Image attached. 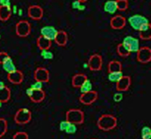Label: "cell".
<instances>
[{"label": "cell", "mask_w": 151, "mask_h": 139, "mask_svg": "<svg viewBox=\"0 0 151 139\" xmlns=\"http://www.w3.org/2000/svg\"><path fill=\"white\" fill-rule=\"evenodd\" d=\"M97 126L104 132L113 130L117 126V118L110 114H104L97 120Z\"/></svg>", "instance_id": "6da1fadb"}, {"label": "cell", "mask_w": 151, "mask_h": 139, "mask_svg": "<svg viewBox=\"0 0 151 139\" xmlns=\"http://www.w3.org/2000/svg\"><path fill=\"white\" fill-rule=\"evenodd\" d=\"M66 120L75 125H81L85 121L84 112L80 109H70L66 113Z\"/></svg>", "instance_id": "7a4b0ae2"}, {"label": "cell", "mask_w": 151, "mask_h": 139, "mask_svg": "<svg viewBox=\"0 0 151 139\" xmlns=\"http://www.w3.org/2000/svg\"><path fill=\"white\" fill-rule=\"evenodd\" d=\"M32 120V113L27 108H21L16 112L14 117V122L20 125L29 123Z\"/></svg>", "instance_id": "3957f363"}, {"label": "cell", "mask_w": 151, "mask_h": 139, "mask_svg": "<svg viewBox=\"0 0 151 139\" xmlns=\"http://www.w3.org/2000/svg\"><path fill=\"white\" fill-rule=\"evenodd\" d=\"M128 22L130 24L131 27L136 31H139L144 25L150 23L149 20L144 16L141 14H134L128 19Z\"/></svg>", "instance_id": "277c9868"}, {"label": "cell", "mask_w": 151, "mask_h": 139, "mask_svg": "<svg viewBox=\"0 0 151 139\" xmlns=\"http://www.w3.org/2000/svg\"><path fill=\"white\" fill-rule=\"evenodd\" d=\"M16 34L21 38H25L31 33V24L26 20H21L16 24Z\"/></svg>", "instance_id": "5b68a950"}, {"label": "cell", "mask_w": 151, "mask_h": 139, "mask_svg": "<svg viewBox=\"0 0 151 139\" xmlns=\"http://www.w3.org/2000/svg\"><path fill=\"white\" fill-rule=\"evenodd\" d=\"M122 43L125 45V48L130 52V53H132V52H136L137 53L138 52V50L140 49V48H141L140 47L139 40L132 36H125L123 39V41H122Z\"/></svg>", "instance_id": "8992f818"}, {"label": "cell", "mask_w": 151, "mask_h": 139, "mask_svg": "<svg viewBox=\"0 0 151 139\" xmlns=\"http://www.w3.org/2000/svg\"><path fill=\"white\" fill-rule=\"evenodd\" d=\"M26 92L31 102L36 104L42 102L46 96L45 92L42 89H33L29 88L27 89Z\"/></svg>", "instance_id": "52a82bcc"}, {"label": "cell", "mask_w": 151, "mask_h": 139, "mask_svg": "<svg viewBox=\"0 0 151 139\" xmlns=\"http://www.w3.org/2000/svg\"><path fill=\"white\" fill-rule=\"evenodd\" d=\"M88 67L91 71H99L102 69L103 59L98 54H94L91 55L88 61Z\"/></svg>", "instance_id": "ba28073f"}, {"label": "cell", "mask_w": 151, "mask_h": 139, "mask_svg": "<svg viewBox=\"0 0 151 139\" xmlns=\"http://www.w3.org/2000/svg\"><path fill=\"white\" fill-rule=\"evenodd\" d=\"M98 98V91L91 90L90 91H88L86 93H82L79 96V102L85 105L92 104L93 103L96 102Z\"/></svg>", "instance_id": "9c48e42d"}, {"label": "cell", "mask_w": 151, "mask_h": 139, "mask_svg": "<svg viewBox=\"0 0 151 139\" xmlns=\"http://www.w3.org/2000/svg\"><path fill=\"white\" fill-rule=\"evenodd\" d=\"M137 60L141 64L150 63L151 61V48L147 46L141 47L137 52Z\"/></svg>", "instance_id": "30bf717a"}, {"label": "cell", "mask_w": 151, "mask_h": 139, "mask_svg": "<svg viewBox=\"0 0 151 139\" xmlns=\"http://www.w3.org/2000/svg\"><path fill=\"white\" fill-rule=\"evenodd\" d=\"M33 77L37 82H41L42 83H48L50 80V73L45 67H37L34 71Z\"/></svg>", "instance_id": "8fae6325"}, {"label": "cell", "mask_w": 151, "mask_h": 139, "mask_svg": "<svg viewBox=\"0 0 151 139\" xmlns=\"http://www.w3.org/2000/svg\"><path fill=\"white\" fill-rule=\"evenodd\" d=\"M27 14L29 17L34 21H39L43 17L44 11L40 5H30L27 9Z\"/></svg>", "instance_id": "7c38bea8"}, {"label": "cell", "mask_w": 151, "mask_h": 139, "mask_svg": "<svg viewBox=\"0 0 151 139\" xmlns=\"http://www.w3.org/2000/svg\"><path fill=\"white\" fill-rule=\"evenodd\" d=\"M126 19L125 17L120 14L113 16L110 21V25L113 30H122L126 25Z\"/></svg>", "instance_id": "4fadbf2b"}, {"label": "cell", "mask_w": 151, "mask_h": 139, "mask_svg": "<svg viewBox=\"0 0 151 139\" xmlns=\"http://www.w3.org/2000/svg\"><path fill=\"white\" fill-rule=\"evenodd\" d=\"M132 85V79L129 76H123L116 83V89L117 91H127Z\"/></svg>", "instance_id": "5bb4252c"}, {"label": "cell", "mask_w": 151, "mask_h": 139, "mask_svg": "<svg viewBox=\"0 0 151 139\" xmlns=\"http://www.w3.org/2000/svg\"><path fill=\"white\" fill-rule=\"evenodd\" d=\"M24 73L21 71H18V70L9 73L7 75L8 80L14 85L21 84L23 83V81H24Z\"/></svg>", "instance_id": "9a60e30c"}, {"label": "cell", "mask_w": 151, "mask_h": 139, "mask_svg": "<svg viewBox=\"0 0 151 139\" xmlns=\"http://www.w3.org/2000/svg\"><path fill=\"white\" fill-rule=\"evenodd\" d=\"M58 30L52 26H45L43 27L40 30V33L41 36H44V37L47 38L51 41L55 40V36H56L57 33H58Z\"/></svg>", "instance_id": "2e32d148"}, {"label": "cell", "mask_w": 151, "mask_h": 139, "mask_svg": "<svg viewBox=\"0 0 151 139\" xmlns=\"http://www.w3.org/2000/svg\"><path fill=\"white\" fill-rule=\"evenodd\" d=\"M55 42L60 47H64L67 45L68 42V34L66 31L59 30L58 31L56 36H55Z\"/></svg>", "instance_id": "e0dca14e"}, {"label": "cell", "mask_w": 151, "mask_h": 139, "mask_svg": "<svg viewBox=\"0 0 151 139\" xmlns=\"http://www.w3.org/2000/svg\"><path fill=\"white\" fill-rule=\"evenodd\" d=\"M88 79L87 76L84 73H76L72 77V86L76 89H79L82 85Z\"/></svg>", "instance_id": "ac0fdd59"}, {"label": "cell", "mask_w": 151, "mask_h": 139, "mask_svg": "<svg viewBox=\"0 0 151 139\" xmlns=\"http://www.w3.org/2000/svg\"><path fill=\"white\" fill-rule=\"evenodd\" d=\"M36 45H37L38 48L40 49V51L49 50L52 47V41L40 35L36 40Z\"/></svg>", "instance_id": "d6986e66"}, {"label": "cell", "mask_w": 151, "mask_h": 139, "mask_svg": "<svg viewBox=\"0 0 151 139\" xmlns=\"http://www.w3.org/2000/svg\"><path fill=\"white\" fill-rule=\"evenodd\" d=\"M138 32H139V37L141 40H145V41L151 40V24L150 23H148V24L144 25Z\"/></svg>", "instance_id": "ffe728a7"}, {"label": "cell", "mask_w": 151, "mask_h": 139, "mask_svg": "<svg viewBox=\"0 0 151 139\" xmlns=\"http://www.w3.org/2000/svg\"><path fill=\"white\" fill-rule=\"evenodd\" d=\"M11 98V89L8 86H5L0 87V102L7 103Z\"/></svg>", "instance_id": "44dd1931"}, {"label": "cell", "mask_w": 151, "mask_h": 139, "mask_svg": "<svg viewBox=\"0 0 151 139\" xmlns=\"http://www.w3.org/2000/svg\"><path fill=\"white\" fill-rule=\"evenodd\" d=\"M12 14V9L9 6L0 5V21H7Z\"/></svg>", "instance_id": "7402d4cb"}, {"label": "cell", "mask_w": 151, "mask_h": 139, "mask_svg": "<svg viewBox=\"0 0 151 139\" xmlns=\"http://www.w3.org/2000/svg\"><path fill=\"white\" fill-rule=\"evenodd\" d=\"M104 10L105 12H107L110 14H115L117 9L116 1V0H108L104 5Z\"/></svg>", "instance_id": "603a6c76"}, {"label": "cell", "mask_w": 151, "mask_h": 139, "mask_svg": "<svg viewBox=\"0 0 151 139\" xmlns=\"http://www.w3.org/2000/svg\"><path fill=\"white\" fill-rule=\"evenodd\" d=\"M107 70H108V73L122 71V65L120 61H118V60H111V61L109 62L108 66H107Z\"/></svg>", "instance_id": "cb8c5ba5"}, {"label": "cell", "mask_w": 151, "mask_h": 139, "mask_svg": "<svg viewBox=\"0 0 151 139\" xmlns=\"http://www.w3.org/2000/svg\"><path fill=\"white\" fill-rule=\"evenodd\" d=\"M2 67H3V69L5 70L6 72L9 73H11L12 72V71H16L17 69H16V66L15 64H14V62H13V60L12 59V58H9V59H7V60H5V62H4L3 64H2Z\"/></svg>", "instance_id": "d4e9b609"}, {"label": "cell", "mask_w": 151, "mask_h": 139, "mask_svg": "<svg viewBox=\"0 0 151 139\" xmlns=\"http://www.w3.org/2000/svg\"><path fill=\"white\" fill-rule=\"evenodd\" d=\"M116 52L122 58H127L130 55V52L127 48H125V45L122 43H119L116 46Z\"/></svg>", "instance_id": "484cf974"}, {"label": "cell", "mask_w": 151, "mask_h": 139, "mask_svg": "<svg viewBox=\"0 0 151 139\" xmlns=\"http://www.w3.org/2000/svg\"><path fill=\"white\" fill-rule=\"evenodd\" d=\"M122 76H123V73H122V71L109 73L108 79L111 83H117Z\"/></svg>", "instance_id": "4316f807"}, {"label": "cell", "mask_w": 151, "mask_h": 139, "mask_svg": "<svg viewBox=\"0 0 151 139\" xmlns=\"http://www.w3.org/2000/svg\"><path fill=\"white\" fill-rule=\"evenodd\" d=\"M8 131V122L5 118H0V138L3 137Z\"/></svg>", "instance_id": "83f0119b"}, {"label": "cell", "mask_w": 151, "mask_h": 139, "mask_svg": "<svg viewBox=\"0 0 151 139\" xmlns=\"http://www.w3.org/2000/svg\"><path fill=\"white\" fill-rule=\"evenodd\" d=\"M116 1L117 9L120 12H125L129 8V1L128 0H116Z\"/></svg>", "instance_id": "f1b7e54d"}, {"label": "cell", "mask_w": 151, "mask_h": 139, "mask_svg": "<svg viewBox=\"0 0 151 139\" xmlns=\"http://www.w3.org/2000/svg\"><path fill=\"white\" fill-rule=\"evenodd\" d=\"M79 89H80L81 93H86L91 91L92 90V83L89 79H87Z\"/></svg>", "instance_id": "f546056e"}, {"label": "cell", "mask_w": 151, "mask_h": 139, "mask_svg": "<svg viewBox=\"0 0 151 139\" xmlns=\"http://www.w3.org/2000/svg\"><path fill=\"white\" fill-rule=\"evenodd\" d=\"M40 55L45 60H52L54 58V55L49 50H42L40 52Z\"/></svg>", "instance_id": "4dcf8cb0"}, {"label": "cell", "mask_w": 151, "mask_h": 139, "mask_svg": "<svg viewBox=\"0 0 151 139\" xmlns=\"http://www.w3.org/2000/svg\"><path fill=\"white\" fill-rule=\"evenodd\" d=\"M141 135L142 139H147L151 136V129L148 126H144L142 128L141 132Z\"/></svg>", "instance_id": "1f68e13d"}, {"label": "cell", "mask_w": 151, "mask_h": 139, "mask_svg": "<svg viewBox=\"0 0 151 139\" xmlns=\"http://www.w3.org/2000/svg\"><path fill=\"white\" fill-rule=\"evenodd\" d=\"M12 139H29V135L25 132H18L13 135Z\"/></svg>", "instance_id": "d6a6232c"}, {"label": "cell", "mask_w": 151, "mask_h": 139, "mask_svg": "<svg viewBox=\"0 0 151 139\" xmlns=\"http://www.w3.org/2000/svg\"><path fill=\"white\" fill-rule=\"evenodd\" d=\"M77 131V127H76V125L75 124L70 123L69 125V126L67 127V129H66L65 132L67 134H70V135H73L75 134L76 132Z\"/></svg>", "instance_id": "836d02e7"}, {"label": "cell", "mask_w": 151, "mask_h": 139, "mask_svg": "<svg viewBox=\"0 0 151 139\" xmlns=\"http://www.w3.org/2000/svg\"><path fill=\"white\" fill-rule=\"evenodd\" d=\"M70 124V122H68L67 120L61 121L60 122V125H59V129H60V130L61 132H65L66 129H67V127H68Z\"/></svg>", "instance_id": "e575fe53"}, {"label": "cell", "mask_w": 151, "mask_h": 139, "mask_svg": "<svg viewBox=\"0 0 151 139\" xmlns=\"http://www.w3.org/2000/svg\"><path fill=\"white\" fill-rule=\"evenodd\" d=\"M10 56L5 52H0V64H2L5 60L9 59Z\"/></svg>", "instance_id": "d590c367"}, {"label": "cell", "mask_w": 151, "mask_h": 139, "mask_svg": "<svg viewBox=\"0 0 151 139\" xmlns=\"http://www.w3.org/2000/svg\"><path fill=\"white\" fill-rule=\"evenodd\" d=\"M113 98L115 102H120L122 100V98H123V94H122L121 91H118V92L114 94Z\"/></svg>", "instance_id": "8d00e7d4"}, {"label": "cell", "mask_w": 151, "mask_h": 139, "mask_svg": "<svg viewBox=\"0 0 151 139\" xmlns=\"http://www.w3.org/2000/svg\"><path fill=\"white\" fill-rule=\"evenodd\" d=\"M30 88L33 89H42V83L36 81V83H33Z\"/></svg>", "instance_id": "74e56055"}, {"label": "cell", "mask_w": 151, "mask_h": 139, "mask_svg": "<svg viewBox=\"0 0 151 139\" xmlns=\"http://www.w3.org/2000/svg\"><path fill=\"white\" fill-rule=\"evenodd\" d=\"M82 2H80L79 1H78V0H75V1H73L72 3V8L73 9H77L79 8V6H80L81 5H82Z\"/></svg>", "instance_id": "f35d334b"}, {"label": "cell", "mask_w": 151, "mask_h": 139, "mask_svg": "<svg viewBox=\"0 0 151 139\" xmlns=\"http://www.w3.org/2000/svg\"><path fill=\"white\" fill-rule=\"evenodd\" d=\"M0 5L11 7V1L10 0H0Z\"/></svg>", "instance_id": "ab89813d"}, {"label": "cell", "mask_w": 151, "mask_h": 139, "mask_svg": "<svg viewBox=\"0 0 151 139\" xmlns=\"http://www.w3.org/2000/svg\"><path fill=\"white\" fill-rule=\"evenodd\" d=\"M85 9H86V6H85L83 4H82V5L79 6V9H78V10H79V11H84Z\"/></svg>", "instance_id": "60d3db41"}, {"label": "cell", "mask_w": 151, "mask_h": 139, "mask_svg": "<svg viewBox=\"0 0 151 139\" xmlns=\"http://www.w3.org/2000/svg\"><path fill=\"white\" fill-rule=\"evenodd\" d=\"M78 1H79V2H82V3H84V2H87L88 0H78Z\"/></svg>", "instance_id": "b9f144b4"}, {"label": "cell", "mask_w": 151, "mask_h": 139, "mask_svg": "<svg viewBox=\"0 0 151 139\" xmlns=\"http://www.w3.org/2000/svg\"><path fill=\"white\" fill-rule=\"evenodd\" d=\"M4 83H2V82H1V81H0V87H2V86H4Z\"/></svg>", "instance_id": "7bdbcfd3"}, {"label": "cell", "mask_w": 151, "mask_h": 139, "mask_svg": "<svg viewBox=\"0 0 151 139\" xmlns=\"http://www.w3.org/2000/svg\"><path fill=\"white\" fill-rule=\"evenodd\" d=\"M147 139H151V136L150 138H147Z\"/></svg>", "instance_id": "ee69618b"}, {"label": "cell", "mask_w": 151, "mask_h": 139, "mask_svg": "<svg viewBox=\"0 0 151 139\" xmlns=\"http://www.w3.org/2000/svg\"><path fill=\"white\" fill-rule=\"evenodd\" d=\"M92 139H96V138H92Z\"/></svg>", "instance_id": "f6af8a7d"}]
</instances>
